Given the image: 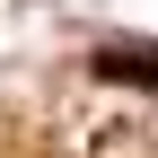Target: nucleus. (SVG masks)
<instances>
[{"instance_id": "1", "label": "nucleus", "mask_w": 158, "mask_h": 158, "mask_svg": "<svg viewBox=\"0 0 158 158\" xmlns=\"http://www.w3.org/2000/svg\"><path fill=\"white\" fill-rule=\"evenodd\" d=\"M97 79H123V88H158V44H97Z\"/></svg>"}]
</instances>
